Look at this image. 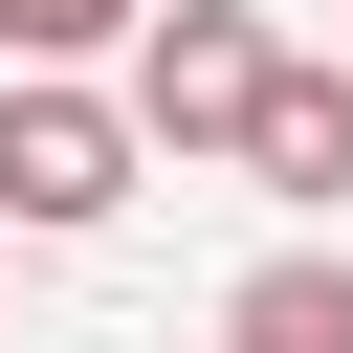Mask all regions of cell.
<instances>
[{"label":"cell","instance_id":"obj_1","mask_svg":"<svg viewBox=\"0 0 353 353\" xmlns=\"http://www.w3.org/2000/svg\"><path fill=\"white\" fill-rule=\"evenodd\" d=\"M132 154H154V132H132V88H66V66H22V88H0V221H22V243H88V221L132 199Z\"/></svg>","mask_w":353,"mask_h":353},{"label":"cell","instance_id":"obj_2","mask_svg":"<svg viewBox=\"0 0 353 353\" xmlns=\"http://www.w3.org/2000/svg\"><path fill=\"white\" fill-rule=\"evenodd\" d=\"M265 88H287V44H265L243 0H154V22H132V132H154V154H243Z\"/></svg>","mask_w":353,"mask_h":353},{"label":"cell","instance_id":"obj_3","mask_svg":"<svg viewBox=\"0 0 353 353\" xmlns=\"http://www.w3.org/2000/svg\"><path fill=\"white\" fill-rule=\"evenodd\" d=\"M243 176H265L287 221H331V199H353V66H287L265 132H243Z\"/></svg>","mask_w":353,"mask_h":353},{"label":"cell","instance_id":"obj_4","mask_svg":"<svg viewBox=\"0 0 353 353\" xmlns=\"http://www.w3.org/2000/svg\"><path fill=\"white\" fill-rule=\"evenodd\" d=\"M221 353H353V265H331V243L243 265V287H221Z\"/></svg>","mask_w":353,"mask_h":353},{"label":"cell","instance_id":"obj_5","mask_svg":"<svg viewBox=\"0 0 353 353\" xmlns=\"http://www.w3.org/2000/svg\"><path fill=\"white\" fill-rule=\"evenodd\" d=\"M154 0H0V66H88V44H132Z\"/></svg>","mask_w":353,"mask_h":353}]
</instances>
